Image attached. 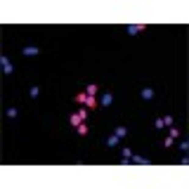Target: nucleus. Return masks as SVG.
I'll return each mask as SVG.
<instances>
[{"label":"nucleus","instance_id":"f257e3e1","mask_svg":"<svg viewBox=\"0 0 189 189\" xmlns=\"http://www.w3.org/2000/svg\"><path fill=\"white\" fill-rule=\"evenodd\" d=\"M85 116H88V109H81L78 114H73L71 116V125H81L83 121H85Z\"/></svg>","mask_w":189,"mask_h":189},{"label":"nucleus","instance_id":"f03ea898","mask_svg":"<svg viewBox=\"0 0 189 189\" xmlns=\"http://www.w3.org/2000/svg\"><path fill=\"white\" fill-rule=\"evenodd\" d=\"M140 95H142V99H144V102H149V99H154V97H156V92H154L151 88H142V92H140Z\"/></svg>","mask_w":189,"mask_h":189},{"label":"nucleus","instance_id":"7ed1b4c3","mask_svg":"<svg viewBox=\"0 0 189 189\" xmlns=\"http://www.w3.org/2000/svg\"><path fill=\"white\" fill-rule=\"evenodd\" d=\"M111 102H114V95L111 92H104L102 95V107H111Z\"/></svg>","mask_w":189,"mask_h":189},{"label":"nucleus","instance_id":"20e7f679","mask_svg":"<svg viewBox=\"0 0 189 189\" xmlns=\"http://www.w3.org/2000/svg\"><path fill=\"white\" fill-rule=\"evenodd\" d=\"M140 31H144L142 24H130V26H128V33H130V36H135V33H140Z\"/></svg>","mask_w":189,"mask_h":189},{"label":"nucleus","instance_id":"39448f33","mask_svg":"<svg viewBox=\"0 0 189 189\" xmlns=\"http://www.w3.org/2000/svg\"><path fill=\"white\" fill-rule=\"evenodd\" d=\"M0 62H2V69H5V73H7V76H9L12 71H14V69H12V64H9V59H7V57H0Z\"/></svg>","mask_w":189,"mask_h":189},{"label":"nucleus","instance_id":"423d86ee","mask_svg":"<svg viewBox=\"0 0 189 189\" xmlns=\"http://www.w3.org/2000/svg\"><path fill=\"white\" fill-rule=\"evenodd\" d=\"M121 156H123V163H130V158H133V149H121Z\"/></svg>","mask_w":189,"mask_h":189},{"label":"nucleus","instance_id":"0eeeda50","mask_svg":"<svg viewBox=\"0 0 189 189\" xmlns=\"http://www.w3.org/2000/svg\"><path fill=\"white\" fill-rule=\"evenodd\" d=\"M38 52H40V47H24V50H21L24 57H31V54H38Z\"/></svg>","mask_w":189,"mask_h":189},{"label":"nucleus","instance_id":"6e6552de","mask_svg":"<svg viewBox=\"0 0 189 189\" xmlns=\"http://www.w3.org/2000/svg\"><path fill=\"white\" fill-rule=\"evenodd\" d=\"M114 135H116V137H125V135H128V130H125L123 125H118L116 130H114Z\"/></svg>","mask_w":189,"mask_h":189},{"label":"nucleus","instance_id":"1a4fd4ad","mask_svg":"<svg viewBox=\"0 0 189 189\" xmlns=\"http://www.w3.org/2000/svg\"><path fill=\"white\" fill-rule=\"evenodd\" d=\"M38 95H40V88H38V85H33V88L28 90V97H33V99H36Z\"/></svg>","mask_w":189,"mask_h":189},{"label":"nucleus","instance_id":"9d476101","mask_svg":"<svg viewBox=\"0 0 189 189\" xmlns=\"http://www.w3.org/2000/svg\"><path fill=\"white\" fill-rule=\"evenodd\" d=\"M76 130H78V135H81V137L88 135V125H83V123H81V125H76Z\"/></svg>","mask_w":189,"mask_h":189},{"label":"nucleus","instance_id":"9b49d317","mask_svg":"<svg viewBox=\"0 0 189 189\" xmlns=\"http://www.w3.org/2000/svg\"><path fill=\"white\" fill-rule=\"evenodd\" d=\"M118 140H121V137L111 135V137H109V140H107V144H109V147H118Z\"/></svg>","mask_w":189,"mask_h":189},{"label":"nucleus","instance_id":"f8f14e48","mask_svg":"<svg viewBox=\"0 0 189 189\" xmlns=\"http://www.w3.org/2000/svg\"><path fill=\"white\" fill-rule=\"evenodd\" d=\"M85 99H88V92H81V95H76V102H81V104H85Z\"/></svg>","mask_w":189,"mask_h":189},{"label":"nucleus","instance_id":"ddd939ff","mask_svg":"<svg viewBox=\"0 0 189 189\" xmlns=\"http://www.w3.org/2000/svg\"><path fill=\"white\" fill-rule=\"evenodd\" d=\"M7 116H9V118H17V116H19V111H17L14 107H9V109H7Z\"/></svg>","mask_w":189,"mask_h":189},{"label":"nucleus","instance_id":"4468645a","mask_svg":"<svg viewBox=\"0 0 189 189\" xmlns=\"http://www.w3.org/2000/svg\"><path fill=\"white\" fill-rule=\"evenodd\" d=\"M130 161H133V163H149V161H147V158H144V156H133Z\"/></svg>","mask_w":189,"mask_h":189},{"label":"nucleus","instance_id":"2eb2a0df","mask_svg":"<svg viewBox=\"0 0 189 189\" xmlns=\"http://www.w3.org/2000/svg\"><path fill=\"white\" fill-rule=\"evenodd\" d=\"M173 123H175V118H173V116H165V118H163V125H168V128H170Z\"/></svg>","mask_w":189,"mask_h":189},{"label":"nucleus","instance_id":"dca6fc26","mask_svg":"<svg viewBox=\"0 0 189 189\" xmlns=\"http://www.w3.org/2000/svg\"><path fill=\"white\" fill-rule=\"evenodd\" d=\"M85 92H88V95H92V97H95V92H97V85H88V90H85Z\"/></svg>","mask_w":189,"mask_h":189},{"label":"nucleus","instance_id":"f3484780","mask_svg":"<svg viewBox=\"0 0 189 189\" xmlns=\"http://www.w3.org/2000/svg\"><path fill=\"white\" fill-rule=\"evenodd\" d=\"M177 135H180V130H177V128H175V125H170V137H173V140H175V137H177Z\"/></svg>","mask_w":189,"mask_h":189},{"label":"nucleus","instance_id":"a211bd4d","mask_svg":"<svg viewBox=\"0 0 189 189\" xmlns=\"http://www.w3.org/2000/svg\"><path fill=\"white\" fill-rule=\"evenodd\" d=\"M85 107H95V97H92V95L85 99Z\"/></svg>","mask_w":189,"mask_h":189}]
</instances>
